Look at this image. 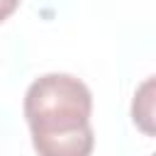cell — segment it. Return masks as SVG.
Wrapping results in <instances>:
<instances>
[{
    "mask_svg": "<svg viewBox=\"0 0 156 156\" xmlns=\"http://www.w3.org/2000/svg\"><path fill=\"white\" fill-rule=\"evenodd\" d=\"M151 93H154V80L149 78L139 90H136V95H134V107H132V115H134V122L146 132V134H154V124H151V119H154V98H151Z\"/></svg>",
    "mask_w": 156,
    "mask_h": 156,
    "instance_id": "2",
    "label": "cell"
},
{
    "mask_svg": "<svg viewBox=\"0 0 156 156\" xmlns=\"http://www.w3.org/2000/svg\"><path fill=\"white\" fill-rule=\"evenodd\" d=\"M93 95L68 73L37 78L24 95V117L39 156H90L95 136L90 127Z\"/></svg>",
    "mask_w": 156,
    "mask_h": 156,
    "instance_id": "1",
    "label": "cell"
},
{
    "mask_svg": "<svg viewBox=\"0 0 156 156\" xmlns=\"http://www.w3.org/2000/svg\"><path fill=\"white\" fill-rule=\"evenodd\" d=\"M20 2H22V0H0V22L7 20V17L20 7Z\"/></svg>",
    "mask_w": 156,
    "mask_h": 156,
    "instance_id": "3",
    "label": "cell"
}]
</instances>
